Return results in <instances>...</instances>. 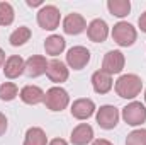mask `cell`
Returning <instances> with one entry per match:
<instances>
[{
    "instance_id": "cell-15",
    "label": "cell",
    "mask_w": 146,
    "mask_h": 145,
    "mask_svg": "<svg viewBox=\"0 0 146 145\" xmlns=\"http://www.w3.org/2000/svg\"><path fill=\"white\" fill-rule=\"evenodd\" d=\"M19 97L22 103H26L29 106H36L39 103H44V91L37 85H26L21 89Z\"/></svg>"
},
{
    "instance_id": "cell-30",
    "label": "cell",
    "mask_w": 146,
    "mask_h": 145,
    "mask_svg": "<svg viewBox=\"0 0 146 145\" xmlns=\"http://www.w3.org/2000/svg\"><path fill=\"white\" fill-rule=\"evenodd\" d=\"M3 63H5V53H3V50L0 48V67H3Z\"/></svg>"
},
{
    "instance_id": "cell-19",
    "label": "cell",
    "mask_w": 146,
    "mask_h": 145,
    "mask_svg": "<svg viewBox=\"0 0 146 145\" xmlns=\"http://www.w3.org/2000/svg\"><path fill=\"white\" fill-rule=\"evenodd\" d=\"M107 9H109V12L112 15L122 19L131 12V2L129 0H109Z\"/></svg>"
},
{
    "instance_id": "cell-23",
    "label": "cell",
    "mask_w": 146,
    "mask_h": 145,
    "mask_svg": "<svg viewBox=\"0 0 146 145\" xmlns=\"http://www.w3.org/2000/svg\"><path fill=\"white\" fill-rule=\"evenodd\" d=\"M15 12L9 2H0V26H10L14 22Z\"/></svg>"
},
{
    "instance_id": "cell-22",
    "label": "cell",
    "mask_w": 146,
    "mask_h": 145,
    "mask_svg": "<svg viewBox=\"0 0 146 145\" xmlns=\"http://www.w3.org/2000/svg\"><path fill=\"white\" fill-rule=\"evenodd\" d=\"M17 94H19V89L14 82H3L0 85V101H5V103L14 101Z\"/></svg>"
},
{
    "instance_id": "cell-21",
    "label": "cell",
    "mask_w": 146,
    "mask_h": 145,
    "mask_svg": "<svg viewBox=\"0 0 146 145\" xmlns=\"http://www.w3.org/2000/svg\"><path fill=\"white\" fill-rule=\"evenodd\" d=\"M29 39H31V29L26 28V26L17 28V29L10 34V38H9V41H10L12 46H22V44H26Z\"/></svg>"
},
{
    "instance_id": "cell-11",
    "label": "cell",
    "mask_w": 146,
    "mask_h": 145,
    "mask_svg": "<svg viewBox=\"0 0 146 145\" xmlns=\"http://www.w3.org/2000/svg\"><path fill=\"white\" fill-rule=\"evenodd\" d=\"M72 116L75 119H88L94 113H95V103L92 99H87V97H82V99H76L73 101L72 104Z\"/></svg>"
},
{
    "instance_id": "cell-2",
    "label": "cell",
    "mask_w": 146,
    "mask_h": 145,
    "mask_svg": "<svg viewBox=\"0 0 146 145\" xmlns=\"http://www.w3.org/2000/svg\"><path fill=\"white\" fill-rule=\"evenodd\" d=\"M68 104H70V96L63 87L54 85L44 92V106L49 111H63Z\"/></svg>"
},
{
    "instance_id": "cell-14",
    "label": "cell",
    "mask_w": 146,
    "mask_h": 145,
    "mask_svg": "<svg viewBox=\"0 0 146 145\" xmlns=\"http://www.w3.org/2000/svg\"><path fill=\"white\" fill-rule=\"evenodd\" d=\"M24 67H26V62L19 55H10L3 63V75L7 79H17L24 73Z\"/></svg>"
},
{
    "instance_id": "cell-9",
    "label": "cell",
    "mask_w": 146,
    "mask_h": 145,
    "mask_svg": "<svg viewBox=\"0 0 146 145\" xmlns=\"http://www.w3.org/2000/svg\"><path fill=\"white\" fill-rule=\"evenodd\" d=\"M48 60L46 56L42 55H33L31 58L26 60V67H24V73L29 77V79H36V77H41L44 75L46 70H48Z\"/></svg>"
},
{
    "instance_id": "cell-3",
    "label": "cell",
    "mask_w": 146,
    "mask_h": 145,
    "mask_svg": "<svg viewBox=\"0 0 146 145\" xmlns=\"http://www.w3.org/2000/svg\"><path fill=\"white\" fill-rule=\"evenodd\" d=\"M112 39H114L119 46H122V48L133 46L134 41L138 39L136 28H134L133 24H129V22L121 21V22L114 24V28H112Z\"/></svg>"
},
{
    "instance_id": "cell-26",
    "label": "cell",
    "mask_w": 146,
    "mask_h": 145,
    "mask_svg": "<svg viewBox=\"0 0 146 145\" xmlns=\"http://www.w3.org/2000/svg\"><path fill=\"white\" fill-rule=\"evenodd\" d=\"M138 26H139V29L146 34V12H143V14L139 15V19H138Z\"/></svg>"
},
{
    "instance_id": "cell-28",
    "label": "cell",
    "mask_w": 146,
    "mask_h": 145,
    "mask_svg": "<svg viewBox=\"0 0 146 145\" xmlns=\"http://www.w3.org/2000/svg\"><path fill=\"white\" fill-rule=\"evenodd\" d=\"M48 145H68V144H66V140H63V138H54V140H51Z\"/></svg>"
},
{
    "instance_id": "cell-8",
    "label": "cell",
    "mask_w": 146,
    "mask_h": 145,
    "mask_svg": "<svg viewBox=\"0 0 146 145\" xmlns=\"http://www.w3.org/2000/svg\"><path fill=\"white\" fill-rule=\"evenodd\" d=\"M126 65V58L122 55V51L119 50H110L106 53L104 60H102V72L114 75V73H121Z\"/></svg>"
},
{
    "instance_id": "cell-18",
    "label": "cell",
    "mask_w": 146,
    "mask_h": 145,
    "mask_svg": "<svg viewBox=\"0 0 146 145\" xmlns=\"http://www.w3.org/2000/svg\"><path fill=\"white\" fill-rule=\"evenodd\" d=\"M66 48V41L65 38L60 36V34H51L49 38H46L44 41V51L46 55H51V56H58L65 51Z\"/></svg>"
},
{
    "instance_id": "cell-31",
    "label": "cell",
    "mask_w": 146,
    "mask_h": 145,
    "mask_svg": "<svg viewBox=\"0 0 146 145\" xmlns=\"http://www.w3.org/2000/svg\"><path fill=\"white\" fill-rule=\"evenodd\" d=\"M145 101H146V91H145Z\"/></svg>"
},
{
    "instance_id": "cell-4",
    "label": "cell",
    "mask_w": 146,
    "mask_h": 145,
    "mask_svg": "<svg viewBox=\"0 0 146 145\" xmlns=\"http://www.w3.org/2000/svg\"><path fill=\"white\" fill-rule=\"evenodd\" d=\"M61 14L56 5H42L37 12V24L44 31H54L60 26Z\"/></svg>"
},
{
    "instance_id": "cell-17",
    "label": "cell",
    "mask_w": 146,
    "mask_h": 145,
    "mask_svg": "<svg viewBox=\"0 0 146 145\" xmlns=\"http://www.w3.org/2000/svg\"><path fill=\"white\" fill-rule=\"evenodd\" d=\"M92 87L97 94H107L112 89V75L97 70L92 73Z\"/></svg>"
},
{
    "instance_id": "cell-6",
    "label": "cell",
    "mask_w": 146,
    "mask_h": 145,
    "mask_svg": "<svg viewBox=\"0 0 146 145\" xmlns=\"http://www.w3.org/2000/svg\"><path fill=\"white\" fill-rule=\"evenodd\" d=\"M119 109L112 104H106V106H100V109H97V114H95V119L99 123L100 128L104 130H112L117 126L119 123Z\"/></svg>"
},
{
    "instance_id": "cell-10",
    "label": "cell",
    "mask_w": 146,
    "mask_h": 145,
    "mask_svg": "<svg viewBox=\"0 0 146 145\" xmlns=\"http://www.w3.org/2000/svg\"><path fill=\"white\" fill-rule=\"evenodd\" d=\"M85 29H87V21L83 19L82 14L72 12V14H68V15L63 19V31H65L66 34H70V36L82 34Z\"/></svg>"
},
{
    "instance_id": "cell-1",
    "label": "cell",
    "mask_w": 146,
    "mask_h": 145,
    "mask_svg": "<svg viewBox=\"0 0 146 145\" xmlns=\"http://www.w3.org/2000/svg\"><path fill=\"white\" fill-rule=\"evenodd\" d=\"M115 92L122 99H134L143 89V80L136 73H124L115 80Z\"/></svg>"
},
{
    "instance_id": "cell-29",
    "label": "cell",
    "mask_w": 146,
    "mask_h": 145,
    "mask_svg": "<svg viewBox=\"0 0 146 145\" xmlns=\"http://www.w3.org/2000/svg\"><path fill=\"white\" fill-rule=\"evenodd\" d=\"M27 5H29V7H39V5H42V2H41V0H36V2L27 0Z\"/></svg>"
},
{
    "instance_id": "cell-20",
    "label": "cell",
    "mask_w": 146,
    "mask_h": 145,
    "mask_svg": "<svg viewBox=\"0 0 146 145\" xmlns=\"http://www.w3.org/2000/svg\"><path fill=\"white\" fill-rule=\"evenodd\" d=\"M48 138L42 128L39 126H33L26 132V138H24V145H46Z\"/></svg>"
},
{
    "instance_id": "cell-24",
    "label": "cell",
    "mask_w": 146,
    "mask_h": 145,
    "mask_svg": "<svg viewBox=\"0 0 146 145\" xmlns=\"http://www.w3.org/2000/svg\"><path fill=\"white\" fill-rule=\"evenodd\" d=\"M126 145H146V128L133 130L126 138Z\"/></svg>"
},
{
    "instance_id": "cell-12",
    "label": "cell",
    "mask_w": 146,
    "mask_h": 145,
    "mask_svg": "<svg viewBox=\"0 0 146 145\" xmlns=\"http://www.w3.org/2000/svg\"><path fill=\"white\" fill-rule=\"evenodd\" d=\"M87 36L94 43H104L109 36V26L104 19H94L87 26Z\"/></svg>"
},
{
    "instance_id": "cell-16",
    "label": "cell",
    "mask_w": 146,
    "mask_h": 145,
    "mask_svg": "<svg viewBox=\"0 0 146 145\" xmlns=\"http://www.w3.org/2000/svg\"><path fill=\"white\" fill-rule=\"evenodd\" d=\"M73 145H87L94 140V128L87 123H80L78 126H75L70 137Z\"/></svg>"
},
{
    "instance_id": "cell-25",
    "label": "cell",
    "mask_w": 146,
    "mask_h": 145,
    "mask_svg": "<svg viewBox=\"0 0 146 145\" xmlns=\"http://www.w3.org/2000/svg\"><path fill=\"white\" fill-rule=\"evenodd\" d=\"M7 132V118L3 113H0V137Z\"/></svg>"
},
{
    "instance_id": "cell-27",
    "label": "cell",
    "mask_w": 146,
    "mask_h": 145,
    "mask_svg": "<svg viewBox=\"0 0 146 145\" xmlns=\"http://www.w3.org/2000/svg\"><path fill=\"white\" fill-rule=\"evenodd\" d=\"M92 145H112L109 140H106V138H97V140H94Z\"/></svg>"
},
{
    "instance_id": "cell-7",
    "label": "cell",
    "mask_w": 146,
    "mask_h": 145,
    "mask_svg": "<svg viewBox=\"0 0 146 145\" xmlns=\"http://www.w3.org/2000/svg\"><path fill=\"white\" fill-rule=\"evenodd\" d=\"M90 62V51L85 46H73L66 53V65L73 70H82Z\"/></svg>"
},
{
    "instance_id": "cell-5",
    "label": "cell",
    "mask_w": 146,
    "mask_h": 145,
    "mask_svg": "<svg viewBox=\"0 0 146 145\" xmlns=\"http://www.w3.org/2000/svg\"><path fill=\"white\" fill-rule=\"evenodd\" d=\"M122 119L129 126H139L146 121V106L143 103L133 101L122 108Z\"/></svg>"
},
{
    "instance_id": "cell-13",
    "label": "cell",
    "mask_w": 146,
    "mask_h": 145,
    "mask_svg": "<svg viewBox=\"0 0 146 145\" xmlns=\"http://www.w3.org/2000/svg\"><path fill=\"white\" fill-rule=\"evenodd\" d=\"M46 75H48V79L51 80V82H54V84H61V82H66L68 80V67H66V63H63L61 60H51L49 63H48V70H46Z\"/></svg>"
}]
</instances>
